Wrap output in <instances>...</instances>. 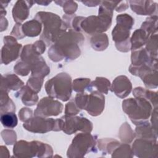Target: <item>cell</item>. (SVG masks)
I'll use <instances>...</instances> for the list:
<instances>
[{
    "instance_id": "obj_1",
    "label": "cell",
    "mask_w": 158,
    "mask_h": 158,
    "mask_svg": "<svg viewBox=\"0 0 158 158\" xmlns=\"http://www.w3.org/2000/svg\"><path fill=\"white\" fill-rule=\"evenodd\" d=\"M35 19L41 23L44 24V30L41 39L45 41L48 45H49L51 42H55L65 31L67 27L60 17L53 13L38 12Z\"/></svg>"
},
{
    "instance_id": "obj_2",
    "label": "cell",
    "mask_w": 158,
    "mask_h": 158,
    "mask_svg": "<svg viewBox=\"0 0 158 158\" xmlns=\"http://www.w3.org/2000/svg\"><path fill=\"white\" fill-rule=\"evenodd\" d=\"M130 98L123 101V110L136 125L144 123L151 115L152 106L147 99L141 97Z\"/></svg>"
},
{
    "instance_id": "obj_3",
    "label": "cell",
    "mask_w": 158,
    "mask_h": 158,
    "mask_svg": "<svg viewBox=\"0 0 158 158\" xmlns=\"http://www.w3.org/2000/svg\"><path fill=\"white\" fill-rule=\"evenodd\" d=\"M71 81V77L67 73H59L46 83V93L51 98L67 101L72 93Z\"/></svg>"
},
{
    "instance_id": "obj_4",
    "label": "cell",
    "mask_w": 158,
    "mask_h": 158,
    "mask_svg": "<svg viewBox=\"0 0 158 158\" xmlns=\"http://www.w3.org/2000/svg\"><path fill=\"white\" fill-rule=\"evenodd\" d=\"M14 154L17 157H51L52 149L50 146L40 141H18L14 147Z\"/></svg>"
},
{
    "instance_id": "obj_5",
    "label": "cell",
    "mask_w": 158,
    "mask_h": 158,
    "mask_svg": "<svg viewBox=\"0 0 158 158\" xmlns=\"http://www.w3.org/2000/svg\"><path fill=\"white\" fill-rule=\"evenodd\" d=\"M75 101L79 109L86 110L90 115L93 116L99 115L104 107V96L98 91H91L90 94L78 93Z\"/></svg>"
},
{
    "instance_id": "obj_6",
    "label": "cell",
    "mask_w": 158,
    "mask_h": 158,
    "mask_svg": "<svg viewBox=\"0 0 158 158\" xmlns=\"http://www.w3.org/2000/svg\"><path fill=\"white\" fill-rule=\"evenodd\" d=\"M62 125L63 120L62 118L54 120L36 115L35 117L30 118L25 121L23 127L31 132L44 133L51 130L60 131L62 129Z\"/></svg>"
},
{
    "instance_id": "obj_7",
    "label": "cell",
    "mask_w": 158,
    "mask_h": 158,
    "mask_svg": "<svg viewBox=\"0 0 158 158\" xmlns=\"http://www.w3.org/2000/svg\"><path fill=\"white\" fill-rule=\"evenodd\" d=\"M96 140L89 133L77 135L67 151V157H83L88 152L94 151Z\"/></svg>"
},
{
    "instance_id": "obj_8",
    "label": "cell",
    "mask_w": 158,
    "mask_h": 158,
    "mask_svg": "<svg viewBox=\"0 0 158 158\" xmlns=\"http://www.w3.org/2000/svg\"><path fill=\"white\" fill-rule=\"evenodd\" d=\"M61 118L63 120L62 130L68 135L75 133L78 130L89 133L92 130V123L86 118L79 117H72L71 116L66 115L63 116Z\"/></svg>"
},
{
    "instance_id": "obj_9",
    "label": "cell",
    "mask_w": 158,
    "mask_h": 158,
    "mask_svg": "<svg viewBox=\"0 0 158 158\" xmlns=\"http://www.w3.org/2000/svg\"><path fill=\"white\" fill-rule=\"evenodd\" d=\"M63 109V105L52 98H43L38 104L35 110V115L36 116H56L61 113Z\"/></svg>"
},
{
    "instance_id": "obj_10",
    "label": "cell",
    "mask_w": 158,
    "mask_h": 158,
    "mask_svg": "<svg viewBox=\"0 0 158 158\" xmlns=\"http://www.w3.org/2000/svg\"><path fill=\"white\" fill-rule=\"evenodd\" d=\"M4 45L1 51V62L7 65L18 57L22 45L17 43L15 38L9 36L4 38Z\"/></svg>"
},
{
    "instance_id": "obj_11",
    "label": "cell",
    "mask_w": 158,
    "mask_h": 158,
    "mask_svg": "<svg viewBox=\"0 0 158 158\" xmlns=\"http://www.w3.org/2000/svg\"><path fill=\"white\" fill-rule=\"evenodd\" d=\"M133 153L139 157H152L156 154L157 144L156 141L137 139L133 144Z\"/></svg>"
},
{
    "instance_id": "obj_12",
    "label": "cell",
    "mask_w": 158,
    "mask_h": 158,
    "mask_svg": "<svg viewBox=\"0 0 158 158\" xmlns=\"http://www.w3.org/2000/svg\"><path fill=\"white\" fill-rule=\"evenodd\" d=\"M111 89L117 96L123 98L130 93L131 83L127 77L120 76L113 81Z\"/></svg>"
},
{
    "instance_id": "obj_13",
    "label": "cell",
    "mask_w": 158,
    "mask_h": 158,
    "mask_svg": "<svg viewBox=\"0 0 158 158\" xmlns=\"http://www.w3.org/2000/svg\"><path fill=\"white\" fill-rule=\"evenodd\" d=\"M28 1H19L16 2L12 9V15L17 23H20L25 20L29 14L28 9L30 6L27 4Z\"/></svg>"
},
{
    "instance_id": "obj_14",
    "label": "cell",
    "mask_w": 158,
    "mask_h": 158,
    "mask_svg": "<svg viewBox=\"0 0 158 158\" xmlns=\"http://www.w3.org/2000/svg\"><path fill=\"white\" fill-rule=\"evenodd\" d=\"M23 85V81L15 75H2L1 91L8 92L10 89L17 90Z\"/></svg>"
},
{
    "instance_id": "obj_15",
    "label": "cell",
    "mask_w": 158,
    "mask_h": 158,
    "mask_svg": "<svg viewBox=\"0 0 158 158\" xmlns=\"http://www.w3.org/2000/svg\"><path fill=\"white\" fill-rule=\"evenodd\" d=\"M16 94L20 96L22 101L25 105L33 106L38 101V98L36 93L27 85L23 87L22 89Z\"/></svg>"
},
{
    "instance_id": "obj_16",
    "label": "cell",
    "mask_w": 158,
    "mask_h": 158,
    "mask_svg": "<svg viewBox=\"0 0 158 158\" xmlns=\"http://www.w3.org/2000/svg\"><path fill=\"white\" fill-rule=\"evenodd\" d=\"M22 30L25 36H36L41 30V23L36 19L27 22L22 26Z\"/></svg>"
},
{
    "instance_id": "obj_17",
    "label": "cell",
    "mask_w": 158,
    "mask_h": 158,
    "mask_svg": "<svg viewBox=\"0 0 158 158\" xmlns=\"http://www.w3.org/2000/svg\"><path fill=\"white\" fill-rule=\"evenodd\" d=\"M151 128L149 122L143 123L139 124V127L136 128V133L138 136L141 139H146L148 140L156 141L157 135L154 134V130H151Z\"/></svg>"
},
{
    "instance_id": "obj_18",
    "label": "cell",
    "mask_w": 158,
    "mask_h": 158,
    "mask_svg": "<svg viewBox=\"0 0 158 158\" xmlns=\"http://www.w3.org/2000/svg\"><path fill=\"white\" fill-rule=\"evenodd\" d=\"M149 35L143 29H139L136 30L133 34L131 42V49L132 51L139 49L143 45H144Z\"/></svg>"
},
{
    "instance_id": "obj_19",
    "label": "cell",
    "mask_w": 158,
    "mask_h": 158,
    "mask_svg": "<svg viewBox=\"0 0 158 158\" xmlns=\"http://www.w3.org/2000/svg\"><path fill=\"white\" fill-rule=\"evenodd\" d=\"M91 44L95 50H104L109 44L107 35L106 34H96L91 38Z\"/></svg>"
},
{
    "instance_id": "obj_20",
    "label": "cell",
    "mask_w": 158,
    "mask_h": 158,
    "mask_svg": "<svg viewBox=\"0 0 158 158\" xmlns=\"http://www.w3.org/2000/svg\"><path fill=\"white\" fill-rule=\"evenodd\" d=\"M110 86V82L107 78H102V77H97L96 80L93 81L92 83L87 86L86 89L89 91L92 88L95 87L98 89V91L100 93H104L106 94L107 93V91Z\"/></svg>"
},
{
    "instance_id": "obj_21",
    "label": "cell",
    "mask_w": 158,
    "mask_h": 158,
    "mask_svg": "<svg viewBox=\"0 0 158 158\" xmlns=\"http://www.w3.org/2000/svg\"><path fill=\"white\" fill-rule=\"evenodd\" d=\"M1 122L4 127L13 128L17 125V117L12 112H4L1 114Z\"/></svg>"
},
{
    "instance_id": "obj_22",
    "label": "cell",
    "mask_w": 158,
    "mask_h": 158,
    "mask_svg": "<svg viewBox=\"0 0 158 158\" xmlns=\"http://www.w3.org/2000/svg\"><path fill=\"white\" fill-rule=\"evenodd\" d=\"M90 83L89 78H77L73 81V88L77 92H83Z\"/></svg>"
},
{
    "instance_id": "obj_23",
    "label": "cell",
    "mask_w": 158,
    "mask_h": 158,
    "mask_svg": "<svg viewBox=\"0 0 158 158\" xmlns=\"http://www.w3.org/2000/svg\"><path fill=\"white\" fill-rule=\"evenodd\" d=\"M75 102L73 100L70 101L69 103L67 104L65 107V115L66 116H72L73 115L77 114L80 111L76 106L74 104Z\"/></svg>"
},
{
    "instance_id": "obj_24",
    "label": "cell",
    "mask_w": 158,
    "mask_h": 158,
    "mask_svg": "<svg viewBox=\"0 0 158 158\" xmlns=\"http://www.w3.org/2000/svg\"><path fill=\"white\" fill-rule=\"evenodd\" d=\"M32 115V110L28 108H22V109L19 111V115L21 121L25 122L30 119Z\"/></svg>"
},
{
    "instance_id": "obj_25",
    "label": "cell",
    "mask_w": 158,
    "mask_h": 158,
    "mask_svg": "<svg viewBox=\"0 0 158 158\" xmlns=\"http://www.w3.org/2000/svg\"><path fill=\"white\" fill-rule=\"evenodd\" d=\"M33 48L34 49V50L38 54H41L42 53H43V52L45 51V44L42 41H38L36 42H35V43H34V44L33 45Z\"/></svg>"
}]
</instances>
